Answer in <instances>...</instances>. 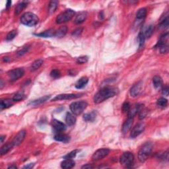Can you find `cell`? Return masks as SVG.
<instances>
[{
  "label": "cell",
  "mask_w": 169,
  "mask_h": 169,
  "mask_svg": "<svg viewBox=\"0 0 169 169\" xmlns=\"http://www.w3.org/2000/svg\"><path fill=\"white\" fill-rule=\"evenodd\" d=\"M118 93V90L113 87H105L97 92L94 96V103L99 104L107 99L116 95Z\"/></svg>",
  "instance_id": "1"
},
{
  "label": "cell",
  "mask_w": 169,
  "mask_h": 169,
  "mask_svg": "<svg viewBox=\"0 0 169 169\" xmlns=\"http://www.w3.org/2000/svg\"><path fill=\"white\" fill-rule=\"evenodd\" d=\"M38 17L35 14L31 12H27L23 14L21 18L22 24L28 27H34L38 23Z\"/></svg>",
  "instance_id": "2"
},
{
  "label": "cell",
  "mask_w": 169,
  "mask_h": 169,
  "mask_svg": "<svg viewBox=\"0 0 169 169\" xmlns=\"http://www.w3.org/2000/svg\"><path fill=\"white\" fill-rule=\"evenodd\" d=\"M153 145L151 143H146L141 148L138 153V158L142 163H143L148 159L151 153Z\"/></svg>",
  "instance_id": "3"
},
{
  "label": "cell",
  "mask_w": 169,
  "mask_h": 169,
  "mask_svg": "<svg viewBox=\"0 0 169 169\" xmlns=\"http://www.w3.org/2000/svg\"><path fill=\"white\" fill-rule=\"evenodd\" d=\"M88 104L85 101H76L71 103L70 110L74 115H80L87 107Z\"/></svg>",
  "instance_id": "4"
},
{
  "label": "cell",
  "mask_w": 169,
  "mask_h": 169,
  "mask_svg": "<svg viewBox=\"0 0 169 169\" xmlns=\"http://www.w3.org/2000/svg\"><path fill=\"white\" fill-rule=\"evenodd\" d=\"M74 15H75V11L72 9H66L64 12L57 15L55 21L57 24H62V23L68 22L73 17Z\"/></svg>",
  "instance_id": "5"
},
{
  "label": "cell",
  "mask_w": 169,
  "mask_h": 169,
  "mask_svg": "<svg viewBox=\"0 0 169 169\" xmlns=\"http://www.w3.org/2000/svg\"><path fill=\"white\" fill-rule=\"evenodd\" d=\"M134 161V155L131 152H125L120 158V162L122 166L126 168H130Z\"/></svg>",
  "instance_id": "6"
},
{
  "label": "cell",
  "mask_w": 169,
  "mask_h": 169,
  "mask_svg": "<svg viewBox=\"0 0 169 169\" xmlns=\"http://www.w3.org/2000/svg\"><path fill=\"white\" fill-rule=\"evenodd\" d=\"M110 150L107 148H103V149H98L94 153L92 156V160L93 161H97L105 158L109 154Z\"/></svg>",
  "instance_id": "7"
},
{
  "label": "cell",
  "mask_w": 169,
  "mask_h": 169,
  "mask_svg": "<svg viewBox=\"0 0 169 169\" xmlns=\"http://www.w3.org/2000/svg\"><path fill=\"white\" fill-rule=\"evenodd\" d=\"M8 74L11 80L15 81L17 80L18 79L22 77L24 75L25 71L22 68H17L9 71Z\"/></svg>",
  "instance_id": "8"
},
{
  "label": "cell",
  "mask_w": 169,
  "mask_h": 169,
  "mask_svg": "<svg viewBox=\"0 0 169 169\" xmlns=\"http://www.w3.org/2000/svg\"><path fill=\"white\" fill-rule=\"evenodd\" d=\"M145 124L143 123H139L136 124L135 127H133V129H131L130 133V137L131 138H137L142 133L145 129Z\"/></svg>",
  "instance_id": "9"
},
{
  "label": "cell",
  "mask_w": 169,
  "mask_h": 169,
  "mask_svg": "<svg viewBox=\"0 0 169 169\" xmlns=\"http://www.w3.org/2000/svg\"><path fill=\"white\" fill-rule=\"evenodd\" d=\"M81 94H62L59 95L55 96L52 101H64V100H69V99H77L80 97Z\"/></svg>",
  "instance_id": "10"
},
{
  "label": "cell",
  "mask_w": 169,
  "mask_h": 169,
  "mask_svg": "<svg viewBox=\"0 0 169 169\" xmlns=\"http://www.w3.org/2000/svg\"><path fill=\"white\" fill-rule=\"evenodd\" d=\"M142 91V83L138 82L133 85L130 89V94L131 96L136 97L140 95Z\"/></svg>",
  "instance_id": "11"
},
{
  "label": "cell",
  "mask_w": 169,
  "mask_h": 169,
  "mask_svg": "<svg viewBox=\"0 0 169 169\" xmlns=\"http://www.w3.org/2000/svg\"><path fill=\"white\" fill-rule=\"evenodd\" d=\"M26 135V131L25 130H21L18 132L12 141L14 146H18L21 143Z\"/></svg>",
  "instance_id": "12"
},
{
  "label": "cell",
  "mask_w": 169,
  "mask_h": 169,
  "mask_svg": "<svg viewBox=\"0 0 169 169\" xmlns=\"http://www.w3.org/2000/svg\"><path fill=\"white\" fill-rule=\"evenodd\" d=\"M52 126L53 127L57 132H62L66 129V126L63 122L59 121L57 120H53L52 122Z\"/></svg>",
  "instance_id": "13"
},
{
  "label": "cell",
  "mask_w": 169,
  "mask_h": 169,
  "mask_svg": "<svg viewBox=\"0 0 169 169\" xmlns=\"http://www.w3.org/2000/svg\"><path fill=\"white\" fill-rule=\"evenodd\" d=\"M54 140L57 142H60L63 143H68L70 140V137L68 135L65 133H62V132H57L54 135Z\"/></svg>",
  "instance_id": "14"
},
{
  "label": "cell",
  "mask_w": 169,
  "mask_h": 169,
  "mask_svg": "<svg viewBox=\"0 0 169 169\" xmlns=\"http://www.w3.org/2000/svg\"><path fill=\"white\" fill-rule=\"evenodd\" d=\"M133 122V118H129L123 124V126H122V132H123L124 133H128V131L131 129V127H132Z\"/></svg>",
  "instance_id": "15"
},
{
  "label": "cell",
  "mask_w": 169,
  "mask_h": 169,
  "mask_svg": "<svg viewBox=\"0 0 169 169\" xmlns=\"http://www.w3.org/2000/svg\"><path fill=\"white\" fill-rule=\"evenodd\" d=\"M87 16L88 14L86 11H81V12L79 13L75 18V23L76 24H80V23H83L86 20Z\"/></svg>",
  "instance_id": "16"
},
{
  "label": "cell",
  "mask_w": 169,
  "mask_h": 169,
  "mask_svg": "<svg viewBox=\"0 0 169 169\" xmlns=\"http://www.w3.org/2000/svg\"><path fill=\"white\" fill-rule=\"evenodd\" d=\"M143 108V105H136L133 106L132 108H130L129 112H128V116L129 118H133L135 116L138 114V113L140 112V111Z\"/></svg>",
  "instance_id": "17"
},
{
  "label": "cell",
  "mask_w": 169,
  "mask_h": 169,
  "mask_svg": "<svg viewBox=\"0 0 169 169\" xmlns=\"http://www.w3.org/2000/svg\"><path fill=\"white\" fill-rule=\"evenodd\" d=\"M75 166V162L72 159H66L64 161L62 162L61 166L62 168L65 169H69L72 168Z\"/></svg>",
  "instance_id": "18"
},
{
  "label": "cell",
  "mask_w": 169,
  "mask_h": 169,
  "mask_svg": "<svg viewBox=\"0 0 169 169\" xmlns=\"http://www.w3.org/2000/svg\"><path fill=\"white\" fill-rule=\"evenodd\" d=\"M96 117V112L95 111H92L91 112L86 113L83 115V120L86 122H92L94 121Z\"/></svg>",
  "instance_id": "19"
},
{
  "label": "cell",
  "mask_w": 169,
  "mask_h": 169,
  "mask_svg": "<svg viewBox=\"0 0 169 169\" xmlns=\"http://www.w3.org/2000/svg\"><path fill=\"white\" fill-rule=\"evenodd\" d=\"M55 30L49 29L48 30V31L41 32V33L35 34V35L40 37H44V38H50V37L55 36Z\"/></svg>",
  "instance_id": "20"
},
{
  "label": "cell",
  "mask_w": 169,
  "mask_h": 169,
  "mask_svg": "<svg viewBox=\"0 0 169 169\" xmlns=\"http://www.w3.org/2000/svg\"><path fill=\"white\" fill-rule=\"evenodd\" d=\"M88 82H89V79L86 77H83L80 79H79L77 83H76L75 87L78 89H83V88L86 86Z\"/></svg>",
  "instance_id": "21"
},
{
  "label": "cell",
  "mask_w": 169,
  "mask_h": 169,
  "mask_svg": "<svg viewBox=\"0 0 169 169\" xmlns=\"http://www.w3.org/2000/svg\"><path fill=\"white\" fill-rule=\"evenodd\" d=\"M14 145L13 142H9L6 144L3 145V146L1 148V151H0V153H1V155H5L8 153L11 150V149L13 147Z\"/></svg>",
  "instance_id": "22"
},
{
  "label": "cell",
  "mask_w": 169,
  "mask_h": 169,
  "mask_svg": "<svg viewBox=\"0 0 169 169\" xmlns=\"http://www.w3.org/2000/svg\"><path fill=\"white\" fill-rule=\"evenodd\" d=\"M66 124H68V126H72L75 124L76 118L74 116L73 114L68 112L67 113L66 117Z\"/></svg>",
  "instance_id": "23"
},
{
  "label": "cell",
  "mask_w": 169,
  "mask_h": 169,
  "mask_svg": "<svg viewBox=\"0 0 169 169\" xmlns=\"http://www.w3.org/2000/svg\"><path fill=\"white\" fill-rule=\"evenodd\" d=\"M13 99L11 100V99H5V100H2L0 103V108H1V110L6 109V108H8L11 106L13 105Z\"/></svg>",
  "instance_id": "24"
},
{
  "label": "cell",
  "mask_w": 169,
  "mask_h": 169,
  "mask_svg": "<svg viewBox=\"0 0 169 169\" xmlns=\"http://www.w3.org/2000/svg\"><path fill=\"white\" fill-rule=\"evenodd\" d=\"M68 32V27L66 26L61 27L59 29L55 31V37H57V38H62L67 34Z\"/></svg>",
  "instance_id": "25"
},
{
  "label": "cell",
  "mask_w": 169,
  "mask_h": 169,
  "mask_svg": "<svg viewBox=\"0 0 169 169\" xmlns=\"http://www.w3.org/2000/svg\"><path fill=\"white\" fill-rule=\"evenodd\" d=\"M147 15V9L146 8H141L139 9L136 13V18L138 21H142Z\"/></svg>",
  "instance_id": "26"
},
{
  "label": "cell",
  "mask_w": 169,
  "mask_h": 169,
  "mask_svg": "<svg viewBox=\"0 0 169 169\" xmlns=\"http://www.w3.org/2000/svg\"><path fill=\"white\" fill-rule=\"evenodd\" d=\"M154 31V26L152 25H149V26H147L144 31H143V33L144 34V36L146 38H150L152 36L153 33Z\"/></svg>",
  "instance_id": "27"
},
{
  "label": "cell",
  "mask_w": 169,
  "mask_h": 169,
  "mask_svg": "<svg viewBox=\"0 0 169 169\" xmlns=\"http://www.w3.org/2000/svg\"><path fill=\"white\" fill-rule=\"evenodd\" d=\"M50 95L44 96L43 97H41V98H40V99H36V100H34L33 101L31 102V103H29V105H34V106L40 105V104L44 103L46 101H48V99H50Z\"/></svg>",
  "instance_id": "28"
},
{
  "label": "cell",
  "mask_w": 169,
  "mask_h": 169,
  "mask_svg": "<svg viewBox=\"0 0 169 169\" xmlns=\"http://www.w3.org/2000/svg\"><path fill=\"white\" fill-rule=\"evenodd\" d=\"M27 6V1H21L18 3L15 8V13L16 15H18L21 11Z\"/></svg>",
  "instance_id": "29"
},
{
  "label": "cell",
  "mask_w": 169,
  "mask_h": 169,
  "mask_svg": "<svg viewBox=\"0 0 169 169\" xmlns=\"http://www.w3.org/2000/svg\"><path fill=\"white\" fill-rule=\"evenodd\" d=\"M42 64H43V60H42L38 59V60H35V61H34L31 65V70L32 71L37 70V69H38L39 68H40L42 65Z\"/></svg>",
  "instance_id": "30"
},
{
  "label": "cell",
  "mask_w": 169,
  "mask_h": 169,
  "mask_svg": "<svg viewBox=\"0 0 169 169\" xmlns=\"http://www.w3.org/2000/svg\"><path fill=\"white\" fill-rule=\"evenodd\" d=\"M162 83H163V81H162V79L160 76L155 75L153 78V84L156 89L160 88L162 85Z\"/></svg>",
  "instance_id": "31"
},
{
  "label": "cell",
  "mask_w": 169,
  "mask_h": 169,
  "mask_svg": "<svg viewBox=\"0 0 169 169\" xmlns=\"http://www.w3.org/2000/svg\"><path fill=\"white\" fill-rule=\"evenodd\" d=\"M157 105L159 106V107L161 108H165L168 105V101L167 99L165 98H163V97H161V98H159L157 101Z\"/></svg>",
  "instance_id": "32"
},
{
  "label": "cell",
  "mask_w": 169,
  "mask_h": 169,
  "mask_svg": "<svg viewBox=\"0 0 169 169\" xmlns=\"http://www.w3.org/2000/svg\"><path fill=\"white\" fill-rule=\"evenodd\" d=\"M57 4H58V2L57 1H52L50 2L49 9H48V11H49L50 13H53L55 12V11L56 10L57 8Z\"/></svg>",
  "instance_id": "33"
},
{
  "label": "cell",
  "mask_w": 169,
  "mask_h": 169,
  "mask_svg": "<svg viewBox=\"0 0 169 169\" xmlns=\"http://www.w3.org/2000/svg\"><path fill=\"white\" fill-rule=\"evenodd\" d=\"M25 94L23 93V92H18L13 96L12 99L13 101H23V99H25Z\"/></svg>",
  "instance_id": "34"
},
{
  "label": "cell",
  "mask_w": 169,
  "mask_h": 169,
  "mask_svg": "<svg viewBox=\"0 0 169 169\" xmlns=\"http://www.w3.org/2000/svg\"><path fill=\"white\" fill-rule=\"evenodd\" d=\"M17 30H13V31H10L8 34V35L6 36V40L8 41L12 40L13 39L15 38V37L17 36Z\"/></svg>",
  "instance_id": "35"
},
{
  "label": "cell",
  "mask_w": 169,
  "mask_h": 169,
  "mask_svg": "<svg viewBox=\"0 0 169 169\" xmlns=\"http://www.w3.org/2000/svg\"><path fill=\"white\" fill-rule=\"evenodd\" d=\"M138 39L139 46H140V48H142V46H143V44H144V42L145 40V37L144 36V34H143V32H140V34H139L138 37Z\"/></svg>",
  "instance_id": "36"
},
{
  "label": "cell",
  "mask_w": 169,
  "mask_h": 169,
  "mask_svg": "<svg viewBox=\"0 0 169 169\" xmlns=\"http://www.w3.org/2000/svg\"><path fill=\"white\" fill-rule=\"evenodd\" d=\"M155 48L157 49H158L159 52L161 53V54H165L168 52V45H161V46H156Z\"/></svg>",
  "instance_id": "37"
},
{
  "label": "cell",
  "mask_w": 169,
  "mask_h": 169,
  "mask_svg": "<svg viewBox=\"0 0 169 169\" xmlns=\"http://www.w3.org/2000/svg\"><path fill=\"white\" fill-rule=\"evenodd\" d=\"M79 152V150H74V151H72L71 152L69 153L68 155H66V156H64L63 158L64 159H73V158H75L77 155V153Z\"/></svg>",
  "instance_id": "38"
},
{
  "label": "cell",
  "mask_w": 169,
  "mask_h": 169,
  "mask_svg": "<svg viewBox=\"0 0 169 169\" xmlns=\"http://www.w3.org/2000/svg\"><path fill=\"white\" fill-rule=\"evenodd\" d=\"M88 57L86 56V55H83V56H81V57H79L76 60V62L78 64H85L87 63L88 62Z\"/></svg>",
  "instance_id": "39"
},
{
  "label": "cell",
  "mask_w": 169,
  "mask_h": 169,
  "mask_svg": "<svg viewBox=\"0 0 169 169\" xmlns=\"http://www.w3.org/2000/svg\"><path fill=\"white\" fill-rule=\"evenodd\" d=\"M29 48H30V46L29 45H27V46H24V47H23L19 51H18L17 55L21 56V55H24L25 54H26V53L28 52V50H29Z\"/></svg>",
  "instance_id": "40"
},
{
  "label": "cell",
  "mask_w": 169,
  "mask_h": 169,
  "mask_svg": "<svg viewBox=\"0 0 169 169\" xmlns=\"http://www.w3.org/2000/svg\"><path fill=\"white\" fill-rule=\"evenodd\" d=\"M158 158L161 159L163 161H168V150L166 152H164L163 153L158 154Z\"/></svg>",
  "instance_id": "41"
},
{
  "label": "cell",
  "mask_w": 169,
  "mask_h": 169,
  "mask_svg": "<svg viewBox=\"0 0 169 169\" xmlns=\"http://www.w3.org/2000/svg\"><path fill=\"white\" fill-rule=\"evenodd\" d=\"M168 27V16L162 21L160 23V28L161 29H166Z\"/></svg>",
  "instance_id": "42"
},
{
  "label": "cell",
  "mask_w": 169,
  "mask_h": 169,
  "mask_svg": "<svg viewBox=\"0 0 169 169\" xmlns=\"http://www.w3.org/2000/svg\"><path fill=\"white\" fill-rule=\"evenodd\" d=\"M130 108V104L128 102H125L123 104V105H122V111L124 113H128Z\"/></svg>",
  "instance_id": "43"
},
{
  "label": "cell",
  "mask_w": 169,
  "mask_h": 169,
  "mask_svg": "<svg viewBox=\"0 0 169 169\" xmlns=\"http://www.w3.org/2000/svg\"><path fill=\"white\" fill-rule=\"evenodd\" d=\"M139 113H140V114H139V118L140 120H143L147 116L148 110L147 109H143V108H142V109L139 112Z\"/></svg>",
  "instance_id": "44"
},
{
  "label": "cell",
  "mask_w": 169,
  "mask_h": 169,
  "mask_svg": "<svg viewBox=\"0 0 169 169\" xmlns=\"http://www.w3.org/2000/svg\"><path fill=\"white\" fill-rule=\"evenodd\" d=\"M61 73H60V71L57 69H53V70L51 71L50 73V75L51 77L53 78H57L59 77Z\"/></svg>",
  "instance_id": "45"
},
{
  "label": "cell",
  "mask_w": 169,
  "mask_h": 169,
  "mask_svg": "<svg viewBox=\"0 0 169 169\" xmlns=\"http://www.w3.org/2000/svg\"><path fill=\"white\" fill-rule=\"evenodd\" d=\"M83 32V29L82 28H78V29H75V31L73 32L72 35L75 36H79L81 35V34Z\"/></svg>",
  "instance_id": "46"
},
{
  "label": "cell",
  "mask_w": 169,
  "mask_h": 169,
  "mask_svg": "<svg viewBox=\"0 0 169 169\" xmlns=\"http://www.w3.org/2000/svg\"><path fill=\"white\" fill-rule=\"evenodd\" d=\"M168 89H169L168 87L165 86V87L163 88V91H162V93H163V94H164V95L168 96Z\"/></svg>",
  "instance_id": "47"
},
{
  "label": "cell",
  "mask_w": 169,
  "mask_h": 169,
  "mask_svg": "<svg viewBox=\"0 0 169 169\" xmlns=\"http://www.w3.org/2000/svg\"><path fill=\"white\" fill-rule=\"evenodd\" d=\"M34 165V163H30V164H29V165H25V166H23V168H27V169L31 168L33 167Z\"/></svg>",
  "instance_id": "48"
},
{
  "label": "cell",
  "mask_w": 169,
  "mask_h": 169,
  "mask_svg": "<svg viewBox=\"0 0 169 169\" xmlns=\"http://www.w3.org/2000/svg\"><path fill=\"white\" fill-rule=\"evenodd\" d=\"M81 168H93V166L90 165V164H87V165L83 166Z\"/></svg>",
  "instance_id": "49"
},
{
  "label": "cell",
  "mask_w": 169,
  "mask_h": 169,
  "mask_svg": "<svg viewBox=\"0 0 169 169\" xmlns=\"http://www.w3.org/2000/svg\"><path fill=\"white\" fill-rule=\"evenodd\" d=\"M11 1H7V3H6V9H9V8L11 7Z\"/></svg>",
  "instance_id": "50"
},
{
  "label": "cell",
  "mask_w": 169,
  "mask_h": 169,
  "mask_svg": "<svg viewBox=\"0 0 169 169\" xmlns=\"http://www.w3.org/2000/svg\"><path fill=\"white\" fill-rule=\"evenodd\" d=\"M99 18H100V19H103L104 18V13H103V11H101L99 14Z\"/></svg>",
  "instance_id": "51"
},
{
  "label": "cell",
  "mask_w": 169,
  "mask_h": 169,
  "mask_svg": "<svg viewBox=\"0 0 169 169\" xmlns=\"http://www.w3.org/2000/svg\"><path fill=\"white\" fill-rule=\"evenodd\" d=\"M17 167L16 166V165H11L10 166H9L8 168H17Z\"/></svg>",
  "instance_id": "52"
},
{
  "label": "cell",
  "mask_w": 169,
  "mask_h": 169,
  "mask_svg": "<svg viewBox=\"0 0 169 169\" xmlns=\"http://www.w3.org/2000/svg\"><path fill=\"white\" fill-rule=\"evenodd\" d=\"M1 143H3V140H4V139H5V136H3V135H1Z\"/></svg>",
  "instance_id": "53"
},
{
  "label": "cell",
  "mask_w": 169,
  "mask_h": 169,
  "mask_svg": "<svg viewBox=\"0 0 169 169\" xmlns=\"http://www.w3.org/2000/svg\"><path fill=\"white\" fill-rule=\"evenodd\" d=\"M8 60H9L8 57H4V61L5 62H8Z\"/></svg>",
  "instance_id": "54"
}]
</instances>
